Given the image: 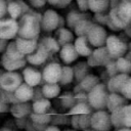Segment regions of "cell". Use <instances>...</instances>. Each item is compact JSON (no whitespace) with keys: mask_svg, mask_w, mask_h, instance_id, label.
Segmentation results:
<instances>
[{"mask_svg":"<svg viewBox=\"0 0 131 131\" xmlns=\"http://www.w3.org/2000/svg\"><path fill=\"white\" fill-rule=\"evenodd\" d=\"M79 126L80 129L85 131L91 127V115H81L79 118Z\"/></svg>","mask_w":131,"mask_h":131,"instance_id":"obj_40","label":"cell"},{"mask_svg":"<svg viewBox=\"0 0 131 131\" xmlns=\"http://www.w3.org/2000/svg\"><path fill=\"white\" fill-rule=\"evenodd\" d=\"M112 124L116 127L131 129V104L124 105L111 114Z\"/></svg>","mask_w":131,"mask_h":131,"instance_id":"obj_4","label":"cell"},{"mask_svg":"<svg viewBox=\"0 0 131 131\" xmlns=\"http://www.w3.org/2000/svg\"><path fill=\"white\" fill-rule=\"evenodd\" d=\"M83 19H87V16L84 12H79L76 10H72L67 14L66 20H67V26L69 29L74 30L75 27Z\"/></svg>","mask_w":131,"mask_h":131,"instance_id":"obj_25","label":"cell"},{"mask_svg":"<svg viewBox=\"0 0 131 131\" xmlns=\"http://www.w3.org/2000/svg\"><path fill=\"white\" fill-rule=\"evenodd\" d=\"M42 91L44 94V97L47 99H52L60 94V85L59 84H48L44 83L42 86Z\"/></svg>","mask_w":131,"mask_h":131,"instance_id":"obj_28","label":"cell"},{"mask_svg":"<svg viewBox=\"0 0 131 131\" xmlns=\"http://www.w3.org/2000/svg\"><path fill=\"white\" fill-rule=\"evenodd\" d=\"M77 5L81 12H85V11L89 10V3L87 0H79V1H77Z\"/></svg>","mask_w":131,"mask_h":131,"instance_id":"obj_48","label":"cell"},{"mask_svg":"<svg viewBox=\"0 0 131 131\" xmlns=\"http://www.w3.org/2000/svg\"><path fill=\"white\" fill-rule=\"evenodd\" d=\"M91 113V106L88 103H77L73 108L69 111V115H90Z\"/></svg>","mask_w":131,"mask_h":131,"instance_id":"obj_37","label":"cell"},{"mask_svg":"<svg viewBox=\"0 0 131 131\" xmlns=\"http://www.w3.org/2000/svg\"><path fill=\"white\" fill-rule=\"evenodd\" d=\"M27 123H28L27 119H15V125L19 129H25L27 126Z\"/></svg>","mask_w":131,"mask_h":131,"instance_id":"obj_51","label":"cell"},{"mask_svg":"<svg viewBox=\"0 0 131 131\" xmlns=\"http://www.w3.org/2000/svg\"><path fill=\"white\" fill-rule=\"evenodd\" d=\"M8 41H6V40H1L0 39V53H5V50H6V48H7V46H8Z\"/></svg>","mask_w":131,"mask_h":131,"instance_id":"obj_53","label":"cell"},{"mask_svg":"<svg viewBox=\"0 0 131 131\" xmlns=\"http://www.w3.org/2000/svg\"><path fill=\"white\" fill-rule=\"evenodd\" d=\"M47 4L55 7V8H64L69 4H71L70 0H49L47 1Z\"/></svg>","mask_w":131,"mask_h":131,"instance_id":"obj_42","label":"cell"},{"mask_svg":"<svg viewBox=\"0 0 131 131\" xmlns=\"http://www.w3.org/2000/svg\"><path fill=\"white\" fill-rule=\"evenodd\" d=\"M8 58L13 59V60H21V59H26V56L24 54L20 53V51L18 50L15 41H10L8 43V46L5 50L4 53Z\"/></svg>","mask_w":131,"mask_h":131,"instance_id":"obj_31","label":"cell"},{"mask_svg":"<svg viewBox=\"0 0 131 131\" xmlns=\"http://www.w3.org/2000/svg\"><path fill=\"white\" fill-rule=\"evenodd\" d=\"M93 58L95 59V61L97 62L98 66H106L110 61H111V55L107 51V49L103 46L100 48H96L93 50L92 53Z\"/></svg>","mask_w":131,"mask_h":131,"instance_id":"obj_23","label":"cell"},{"mask_svg":"<svg viewBox=\"0 0 131 131\" xmlns=\"http://www.w3.org/2000/svg\"><path fill=\"white\" fill-rule=\"evenodd\" d=\"M41 31V23L33 14H24L18 20L17 37L24 39H38Z\"/></svg>","mask_w":131,"mask_h":131,"instance_id":"obj_1","label":"cell"},{"mask_svg":"<svg viewBox=\"0 0 131 131\" xmlns=\"http://www.w3.org/2000/svg\"><path fill=\"white\" fill-rule=\"evenodd\" d=\"M0 99L8 105H13L18 102L14 95V92H9L2 88H0Z\"/></svg>","mask_w":131,"mask_h":131,"instance_id":"obj_38","label":"cell"},{"mask_svg":"<svg viewBox=\"0 0 131 131\" xmlns=\"http://www.w3.org/2000/svg\"><path fill=\"white\" fill-rule=\"evenodd\" d=\"M10 113L15 119H27V117L30 118L31 114L33 113L32 103L17 102L10 106Z\"/></svg>","mask_w":131,"mask_h":131,"instance_id":"obj_15","label":"cell"},{"mask_svg":"<svg viewBox=\"0 0 131 131\" xmlns=\"http://www.w3.org/2000/svg\"><path fill=\"white\" fill-rule=\"evenodd\" d=\"M34 94H35V88L29 86L25 82L14 91V95H15L17 101L24 102V103L33 101Z\"/></svg>","mask_w":131,"mask_h":131,"instance_id":"obj_16","label":"cell"},{"mask_svg":"<svg viewBox=\"0 0 131 131\" xmlns=\"http://www.w3.org/2000/svg\"><path fill=\"white\" fill-rule=\"evenodd\" d=\"M54 39L58 42L60 47L67 45V44H71V43H73V41H75L74 40V33L68 28L57 29L54 32Z\"/></svg>","mask_w":131,"mask_h":131,"instance_id":"obj_21","label":"cell"},{"mask_svg":"<svg viewBox=\"0 0 131 131\" xmlns=\"http://www.w3.org/2000/svg\"><path fill=\"white\" fill-rule=\"evenodd\" d=\"M105 48L107 49L110 55L112 57H123V54L126 51V44L117 36L111 35L106 39Z\"/></svg>","mask_w":131,"mask_h":131,"instance_id":"obj_11","label":"cell"},{"mask_svg":"<svg viewBox=\"0 0 131 131\" xmlns=\"http://www.w3.org/2000/svg\"><path fill=\"white\" fill-rule=\"evenodd\" d=\"M75 78L74 75V69L70 66H62V71H61V77L59 80V85H68L73 82Z\"/></svg>","mask_w":131,"mask_h":131,"instance_id":"obj_34","label":"cell"},{"mask_svg":"<svg viewBox=\"0 0 131 131\" xmlns=\"http://www.w3.org/2000/svg\"><path fill=\"white\" fill-rule=\"evenodd\" d=\"M14 41H15L16 46H17L18 50L20 51V53L24 54L25 56H28V55L32 54L33 52H35L39 45L38 39L30 40V39H24L20 37H16Z\"/></svg>","mask_w":131,"mask_h":131,"instance_id":"obj_13","label":"cell"},{"mask_svg":"<svg viewBox=\"0 0 131 131\" xmlns=\"http://www.w3.org/2000/svg\"><path fill=\"white\" fill-rule=\"evenodd\" d=\"M124 104V97L118 93H111L108 95V98H107V103H106V106L108 108V111H111L112 113L122 106Z\"/></svg>","mask_w":131,"mask_h":131,"instance_id":"obj_30","label":"cell"},{"mask_svg":"<svg viewBox=\"0 0 131 131\" xmlns=\"http://www.w3.org/2000/svg\"><path fill=\"white\" fill-rule=\"evenodd\" d=\"M121 93H122L123 97L131 100V77H129L128 80L123 85V87L121 89Z\"/></svg>","mask_w":131,"mask_h":131,"instance_id":"obj_41","label":"cell"},{"mask_svg":"<svg viewBox=\"0 0 131 131\" xmlns=\"http://www.w3.org/2000/svg\"><path fill=\"white\" fill-rule=\"evenodd\" d=\"M118 131H131V129L130 128H121Z\"/></svg>","mask_w":131,"mask_h":131,"instance_id":"obj_59","label":"cell"},{"mask_svg":"<svg viewBox=\"0 0 131 131\" xmlns=\"http://www.w3.org/2000/svg\"><path fill=\"white\" fill-rule=\"evenodd\" d=\"M131 21V1H123L117 7L112 8L108 14V26L123 28Z\"/></svg>","mask_w":131,"mask_h":131,"instance_id":"obj_2","label":"cell"},{"mask_svg":"<svg viewBox=\"0 0 131 131\" xmlns=\"http://www.w3.org/2000/svg\"><path fill=\"white\" fill-rule=\"evenodd\" d=\"M60 15L54 9H47L43 13L41 20V30L44 32H55L58 29Z\"/></svg>","mask_w":131,"mask_h":131,"instance_id":"obj_10","label":"cell"},{"mask_svg":"<svg viewBox=\"0 0 131 131\" xmlns=\"http://www.w3.org/2000/svg\"><path fill=\"white\" fill-rule=\"evenodd\" d=\"M7 13L10 18L18 21L19 18L24 15L19 1H7Z\"/></svg>","mask_w":131,"mask_h":131,"instance_id":"obj_24","label":"cell"},{"mask_svg":"<svg viewBox=\"0 0 131 131\" xmlns=\"http://www.w3.org/2000/svg\"><path fill=\"white\" fill-rule=\"evenodd\" d=\"M4 73H5L4 70H0V88H1V82H2V78H3Z\"/></svg>","mask_w":131,"mask_h":131,"instance_id":"obj_58","label":"cell"},{"mask_svg":"<svg viewBox=\"0 0 131 131\" xmlns=\"http://www.w3.org/2000/svg\"><path fill=\"white\" fill-rule=\"evenodd\" d=\"M21 76L24 82L33 88L40 85L41 82H44L42 77V72L38 71L33 67H26L21 72Z\"/></svg>","mask_w":131,"mask_h":131,"instance_id":"obj_12","label":"cell"},{"mask_svg":"<svg viewBox=\"0 0 131 131\" xmlns=\"http://www.w3.org/2000/svg\"><path fill=\"white\" fill-rule=\"evenodd\" d=\"M61 71L62 66L58 62L47 63L42 71L43 81L48 84H58L61 77Z\"/></svg>","mask_w":131,"mask_h":131,"instance_id":"obj_7","label":"cell"},{"mask_svg":"<svg viewBox=\"0 0 131 131\" xmlns=\"http://www.w3.org/2000/svg\"><path fill=\"white\" fill-rule=\"evenodd\" d=\"M88 64L87 62H79L77 63L73 69H74V75L75 78L78 82H81L87 75H88V71H87Z\"/></svg>","mask_w":131,"mask_h":131,"instance_id":"obj_36","label":"cell"},{"mask_svg":"<svg viewBox=\"0 0 131 131\" xmlns=\"http://www.w3.org/2000/svg\"><path fill=\"white\" fill-rule=\"evenodd\" d=\"M10 106H11V105H8V104L4 103V102L0 99V114H5V113L10 112Z\"/></svg>","mask_w":131,"mask_h":131,"instance_id":"obj_52","label":"cell"},{"mask_svg":"<svg viewBox=\"0 0 131 131\" xmlns=\"http://www.w3.org/2000/svg\"><path fill=\"white\" fill-rule=\"evenodd\" d=\"M93 23L91 20L87 19H83L81 20L74 29V34L77 37H86L89 33V31L91 30V28L93 27Z\"/></svg>","mask_w":131,"mask_h":131,"instance_id":"obj_29","label":"cell"},{"mask_svg":"<svg viewBox=\"0 0 131 131\" xmlns=\"http://www.w3.org/2000/svg\"><path fill=\"white\" fill-rule=\"evenodd\" d=\"M58 99H59L61 106H63L64 108H68L69 111L77 104L76 99H75V94L72 92H64L58 97Z\"/></svg>","mask_w":131,"mask_h":131,"instance_id":"obj_33","label":"cell"},{"mask_svg":"<svg viewBox=\"0 0 131 131\" xmlns=\"http://www.w3.org/2000/svg\"><path fill=\"white\" fill-rule=\"evenodd\" d=\"M67 122V117L61 116V115H51V124L53 126H57V125H61L64 124Z\"/></svg>","mask_w":131,"mask_h":131,"instance_id":"obj_43","label":"cell"},{"mask_svg":"<svg viewBox=\"0 0 131 131\" xmlns=\"http://www.w3.org/2000/svg\"><path fill=\"white\" fill-rule=\"evenodd\" d=\"M117 70L121 74H128L131 71V62L124 57H120L116 61Z\"/></svg>","mask_w":131,"mask_h":131,"instance_id":"obj_39","label":"cell"},{"mask_svg":"<svg viewBox=\"0 0 131 131\" xmlns=\"http://www.w3.org/2000/svg\"><path fill=\"white\" fill-rule=\"evenodd\" d=\"M7 14V1L0 0V19L5 18Z\"/></svg>","mask_w":131,"mask_h":131,"instance_id":"obj_47","label":"cell"},{"mask_svg":"<svg viewBox=\"0 0 131 131\" xmlns=\"http://www.w3.org/2000/svg\"><path fill=\"white\" fill-rule=\"evenodd\" d=\"M107 98V88L102 83H99L88 92V104L96 111H103V107L106 106Z\"/></svg>","mask_w":131,"mask_h":131,"instance_id":"obj_3","label":"cell"},{"mask_svg":"<svg viewBox=\"0 0 131 131\" xmlns=\"http://www.w3.org/2000/svg\"><path fill=\"white\" fill-rule=\"evenodd\" d=\"M63 131H77V130H74V129H66Z\"/></svg>","mask_w":131,"mask_h":131,"instance_id":"obj_60","label":"cell"},{"mask_svg":"<svg viewBox=\"0 0 131 131\" xmlns=\"http://www.w3.org/2000/svg\"><path fill=\"white\" fill-rule=\"evenodd\" d=\"M33 113L36 114H49L51 108V102L47 98H43L32 102Z\"/></svg>","mask_w":131,"mask_h":131,"instance_id":"obj_27","label":"cell"},{"mask_svg":"<svg viewBox=\"0 0 131 131\" xmlns=\"http://www.w3.org/2000/svg\"><path fill=\"white\" fill-rule=\"evenodd\" d=\"M28 3L30 4V6L32 8L40 9V8H42L43 6H45L47 4V1H45V0H31Z\"/></svg>","mask_w":131,"mask_h":131,"instance_id":"obj_44","label":"cell"},{"mask_svg":"<svg viewBox=\"0 0 131 131\" xmlns=\"http://www.w3.org/2000/svg\"><path fill=\"white\" fill-rule=\"evenodd\" d=\"M75 99L77 103H88V93L81 92L75 95Z\"/></svg>","mask_w":131,"mask_h":131,"instance_id":"obj_45","label":"cell"},{"mask_svg":"<svg viewBox=\"0 0 131 131\" xmlns=\"http://www.w3.org/2000/svg\"><path fill=\"white\" fill-rule=\"evenodd\" d=\"M43 98H45V97H44V94L42 91V87L41 88H35V94H34L33 101H37V100H40Z\"/></svg>","mask_w":131,"mask_h":131,"instance_id":"obj_50","label":"cell"},{"mask_svg":"<svg viewBox=\"0 0 131 131\" xmlns=\"http://www.w3.org/2000/svg\"><path fill=\"white\" fill-rule=\"evenodd\" d=\"M39 43L47 50V52L49 54H54L60 51V45L58 44V42L54 39V37H42L41 40H39Z\"/></svg>","mask_w":131,"mask_h":131,"instance_id":"obj_22","label":"cell"},{"mask_svg":"<svg viewBox=\"0 0 131 131\" xmlns=\"http://www.w3.org/2000/svg\"><path fill=\"white\" fill-rule=\"evenodd\" d=\"M27 64V60L26 59H21V60H13L8 58L5 54H2L1 57V66L3 68V70L5 72H16L20 69H25Z\"/></svg>","mask_w":131,"mask_h":131,"instance_id":"obj_20","label":"cell"},{"mask_svg":"<svg viewBox=\"0 0 131 131\" xmlns=\"http://www.w3.org/2000/svg\"><path fill=\"white\" fill-rule=\"evenodd\" d=\"M79 118H80V116L74 115V116H72L71 119H70L71 126L73 127L74 130H79V129H80V126H79Z\"/></svg>","mask_w":131,"mask_h":131,"instance_id":"obj_49","label":"cell"},{"mask_svg":"<svg viewBox=\"0 0 131 131\" xmlns=\"http://www.w3.org/2000/svg\"><path fill=\"white\" fill-rule=\"evenodd\" d=\"M45 131H61L57 126H53V125H49L47 127V129Z\"/></svg>","mask_w":131,"mask_h":131,"instance_id":"obj_56","label":"cell"},{"mask_svg":"<svg viewBox=\"0 0 131 131\" xmlns=\"http://www.w3.org/2000/svg\"><path fill=\"white\" fill-rule=\"evenodd\" d=\"M80 85V87L82 88V90L86 93L90 92L95 86H97L99 84V79L94 76V75H91V74H88L81 82L78 83Z\"/></svg>","mask_w":131,"mask_h":131,"instance_id":"obj_26","label":"cell"},{"mask_svg":"<svg viewBox=\"0 0 131 131\" xmlns=\"http://www.w3.org/2000/svg\"><path fill=\"white\" fill-rule=\"evenodd\" d=\"M66 25H67V20L64 19V17H63V16H61V15H60V17H59V25H58V29L66 28V27H64Z\"/></svg>","mask_w":131,"mask_h":131,"instance_id":"obj_55","label":"cell"},{"mask_svg":"<svg viewBox=\"0 0 131 131\" xmlns=\"http://www.w3.org/2000/svg\"><path fill=\"white\" fill-rule=\"evenodd\" d=\"M0 131H14L13 129L9 128V127H1L0 128Z\"/></svg>","mask_w":131,"mask_h":131,"instance_id":"obj_57","label":"cell"},{"mask_svg":"<svg viewBox=\"0 0 131 131\" xmlns=\"http://www.w3.org/2000/svg\"><path fill=\"white\" fill-rule=\"evenodd\" d=\"M106 71H107V73L110 74L111 78L114 77V76H116V75H118V74H117L118 70H117L116 62H114V61H110V62L106 64Z\"/></svg>","mask_w":131,"mask_h":131,"instance_id":"obj_46","label":"cell"},{"mask_svg":"<svg viewBox=\"0 0 131 131\" xmlns=\"http://www.w3.org/2000/svg\"><path fill=\"white\" fill-rule=\"evenodd\" d=\"M86 37L91 46L100 48L103 47V45L106 43V39L108 36L106 35V32L102 28V26L98 24H94Z\"/></svg>","mask_w":131,"mask_h":131,"instance_id":"obj_8","label":"cell"},{"mask_svg":"<svg viewBox=\"0 0 131 131\" xmlns=\"http://www.w3.org/2000/svg\"><path fill=\"white\" fill-rule=\"evenodd\" d=\"M89 3V10L94 12L95 14L103 13L110 5L107 0H88Z\"/></svg>","mask_w":131,"mask_h":131,"instance_id":"obj_32","label":"cell"},{"mask_svg":"<svg viewBox=\"0 0 131 131\" xmlns=\"http://www.w3.org/2000/svg\"><path fill=\"white\" fill-rule=\"evenodd\" d=\"M49 56H50V54L47 52V50L39 43L36 51L33 52L32 54L26 56V60H27V62H29L32 66H41L49 58Z\"/></svg>","mask_w":131,"mask_h":131,"instance_id":"obj_14","label":"cell"},{"mask_svg":"<svg viewBox=\"0 0 131 131\" xmlns=\"http://www.w3.org/2000/svg\"><path fill=\"white\" fill-rule=\"evenodd\" d=\"M18 35V21L10 17L0 19V39L1 40H12Z\"/></svg>","mask_w":131,"mask_h":131,"instance_id":"obj_5","label":"cell"},{"mask_svg":"<svg viewBox=\"0 0 131 131\" xmlns=\"http://www.w3.org/2000/svg\"><path fill=\"white\" fill-rule=\"evenodd\" d=\"M26 130H27V131H37V130H36V128L34 127L33 122H32L31 120H29V121H28L27 126H26Z\"/></svg>","mask_w":131,"mask_h":131,"instance_id":"obj_54","label":"cell"},{"mask_svg":"<svg viewBox=\"0 0 131 131\" xmlns=\"http://www.w3.org/2000/svg\"><path fill=\"white\" fill-rule=\"evenodd\" d=\"M30 120L33 123H35V124L49 126V124L51 123V115L50 114H36V113H32L31 116H30Z\"/></svg>","mask_w":131,"mask_h":131,"instance_id":"obj_35","label":"cell"},{"mask_svg":"<svg viewBox=\"0 0 131 131\" xmlns=\"http://www.w3.org/2000/svg\"><path fill=\"white\" fill-rule=\"evenodd\" d=\"M78 56H79V54H78V52L75 48L74 43L67 44V45H64L60 48L59 57L66 66L71 64L72 62H74L78 58Z\"/></svg>","mask_w":131,"mask_h":131,"instance_id":"obj_17","label":"cell"},{"mask_svg":"<svg viewBox=\"0 0 131 131\" xmlns=\"http://www.w3.org/2000/svg\"><path fill=\"white\" fill-rule=\"evenodd\" d=\"M23 83H24V79L19 73L5 72L2 78L1 88L9 92H14Z\"/></svg>","mask_w":131,"mask_h":131,"instance_id":"obj_9","label":"cell"},{"mask_svg":"<svg viewBox=\"0 0 131 131\" xmlns=\"http://www.w3.org/2000/svg\"><path fill=\"white\" fill-rule=\"evenodd\" d=\"M111 115L105 111H96L91 115V128L94 131H107L112 126Z\"/></svg>","mask_w":131,"mask_h":131,"instance_id":"obj_6","label":"cell"},{"mask_svg":"<svg viewBox=\"0 0 131 131\" xmlns=\"http://www.w3.org/2000/svg\"><path fill=\"white\" fill-rule=\"evenodd\" d=\"M74 45H75V48L78 54L81 56L89 57L93 53V50L91 48V45L87 37H77L74 41Z\"/></svg>","mask_w":131,"mask_h":131,"instance_id":"obj_19","label":"cell"},{"mask_svg":"<svg viewBox=\"0 0 131 131\" xmlns=\"http://www.w3.org/2000/svg\"><path fill=\"white\" fill-rule=\"evenodd\" d=\"M129 76L128 74H118L114 77H112L106 85L107 90L111 93H119L121 92V89L123 87V85L125 84V82L128 80Z\"/></svg>","mask_w":131,"mask_h":131,"instance_id":"obj_18","label":"cell"}]
</instances>
